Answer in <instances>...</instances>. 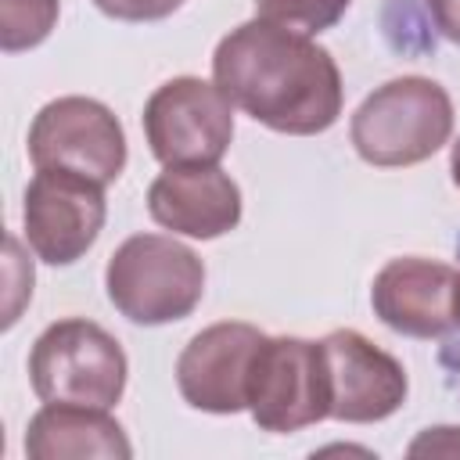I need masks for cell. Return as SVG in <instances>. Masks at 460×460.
<instances>
[{"instance_id": "1", "label": "cell", "mask_w": 460, "mask_h": 460, "mask_svg": "<svg viewBox=\"0 0 460 460\" xmlns=\"http://www.w3.org/2000/svg\"><path fill=\"white\" fill-rule=\"evenodd\" d=\"M212 83L255 122L313 137L341 115V72L313 36L252 18L212 54Z\"/></svg>"}, {"instance_id": "2", "label": "cell", "mask_w": 460, "mask_h": 460, "mask_svg": "<svg viewBox=\"0 0 460 460\" xmlns=\"http://www.w3.org/2000/svg\"><path fill=\"white\" fill-rule=\"evenodd\" d=\"M453 133L449 93L424 75H402L377 86L352 115L349 137L363 162L402 169L431 158Z\"/></svg>"}, {"instance_id": "3", "label": "cell", "mask_w": 460, "mask_h": 460, "mask_svg": "<svg viewBox=\"0 0 460 460\" xmlns=\"http://www.w3.org/2000/svg\"><path fill=\"white\" fill-rule=\"evenodd\" d=\"M111 305L144 327L183 320L205 295V262L165 234L126 237L104 270Z\"/></svg>"}, {"instance_id": "4", "label": "cell", "mask_w": 460, "mask_h": 460, "mask_svg": "<svg viewBox=\"0 0 460 460\" xmlns=\"http://www.w3.org/2000/svg\"><path fill=\"white\" fill-rule=\"evenodd\" d=\"M29 381L43 402L111 410L126 392V352L101 323L68 316L32 341Z\"/></svg>"}, {"instance_id": "5", "label": "cell", "mask_w": 460, "mask_h": 460, "mask_svg": "<svg viewBox=\"0 0 460 460\" xmlns=\"http://www.w3.org/2000/svg\"><path fill=\"white\" fill-rule=\"evenodd\" d=\"M144 137L162 165H216L234 140V101L208 79L176 75L147 97Z\"/></svg>"}, {"instance_id": "6", "label": "cell", "mask_w": 460, "mask_h": 460, "mask_svg": "<svg viewBox=\"0 0 460 460\" xmlns=\"http://www.w3.org/2000/svg\"><path fill=\"white\" fill-rule=\"evenodd\" d=\"M248 413L262 431L288 435L331 417L327 363L320 341L305 338H262L252 377Z\"/></svg>"}, {"instance_id": "7", "label": "cell", "mask_w": 460, "mask_h": 460, "mask_svg": "<svg viewBox=\"0 0 460 460\" xmlns=\"http://www.w3.org/2000/svg\"><path fill=\"white\" fill-rule=\"evenodd\" d=\"M29 158L36 169L79 172L108 187L126 169V133L101 101L58 97L43 104L29 126Z\"/></svg>"}, {"instance_id": "8", "label": "cell", "mask_w": 460, "mask_h": 460, "mask_svg": "<svg viewBox=\"0 0 460 460\" xmlns=\"http://www.w3.org/2000/svg\"><path fill=\"white\" fill-rule=\"evenodd\" d=\"M104 187L79 172L36 169L25 187V241L50 266H68L83 259L104 226Z\"/></svg>"}, {"instance_id": "9", "label": "cell", "mask_w": 460, "mask_h": 460, "mask_svg": "<svg viewBox=\"0 0 460 460\" xmlns=\"http://www.w3.org/2000/svg\"><path fill=\"white\" fill-rule=\"evenodd\" d=\"M331 417L345 424H374L392 417L406 402V370L402 363L377 349L359 331H331L323 341Z\"/></svg>"}, {"instance_id": "10", "label": "cell", "mask_w": 460, "mask_h": 460, "mask_svg": "<svg viewBox=\"0 0 460 460\" xmlns=\"http://www.w3.org/2000/svg\"><path fill=\"white\" fill-rule=\"evenodd\" d=\"M262 331L241 320H223L198 331L176 359V388L187 406L205 413L248 410V377Z\"/></svg>"}, {"instance_id": "11", "label": "cell", "mask_w": 460, "mask_h": 460, "mask_svg": "<svg viewBox=\"0 0 460 460\" xmlns=\"http://www.w3.org/2000/svg\"><path fill=\"white\" fill-rule=\"evenodd\" d=\"M456 284L460 273L449 262L402 255L377 270L370 305L377 320L410 338H442L456 331Z\"/></svg>"}, {"instance_id": "12", "label": "cell", "mask_w": 460, "mask_h": 460, "mask_svg": "<svg viewBox=\"0 0 460 460\" xmlns=\"http://www.w3.org/2000/svg\"><path fill=\"white\" fill-rule=\"evenodd\" d=\"M158 226L187 237H223L241 223V187L219 165H165L147 187Z\"/></svg>"}, {"instance_id": "13", "label": "cell", "mask_w": 460, "mask_h": 460, "mask_svg": "<svg viewBox=\"0 0 460 460\" xmlns=\"http://www.w3.org/2000/svg\"><path fill=\"white\" fill-rule=\"evenodd\" d=\"M25 456L32 460H129L133 446L115 417L97 406L75 402H43L32 413L25 431Z\"/></svg>"}, {"instance_id": "14", "label": "cell", "mask_w": 460, "mask_h": 460, "mask_svg": "<svg viewBox=\"0 0 460 460\" xmlns=\"http://www.w3.org/2000/svg\"><path fill=\"white\" fill-rule=\"evenodd\" d=\"M61 0H0V47L7 54L29 50L58 25Z\"/></svg>"}, {"instance_id": "15", "label": "cell", "mask_w": 460, "mask_h": 460, "mask_svg": "<svg viewBox=\"0 0 460 460\" xmlns=\"http://www.w3.org/2000/svg\"><path fill=\"white\" fill-rule=\"evenodd\" d=\"M349 4L352 0H255V18L291 29V32H302V36H316V32L338 25V18L349 11Z\"/></svg>"}, {"instance_id": "16", "label": "cell", "mask_w": 460, "mask_h": 460, "mask_svg": "<svg viewBox=\"0 0 460 460\" xmlns=\"http://www.w3.org/2000/svg\"><path fill=\"white\" fill-rule=\"evenodd\" d=\"M97 11L119 22H158L169 18L183 0H93Z\"/></svg>"}, {"instance_id": "17", "label": "cell", "mask_w": 460, "mask_h": 460, "mask_svg": "<svg viewBox=\"0 0 460 460\" xmlns=\"http://www.w3.org/2000/svg\"><path fill=\"white\" fill-rule=\"evenodd\" d=\"M460 453V428H424L410 442V456H456Z\"/></svg>"}, {"instance_id": "18", "label": "cell", "mask_w": 460, "mask_h": 460, "mask_svg": "<svg viewBox=\"0 0 460 460\" xmlns=\"http://www.w3.org/2000/svg\"><path fill=\"white\" fill-rule=\"evenodd\" d=\"M428 11H431L435 29L449 43H460V0H428Z\"/></svg>"}, {"instance_id": "19", "label": "cell", "mask_w": 460, "mask_h": 460, "mask_svg": "<svg viewBox=\"0 0 460 460\" xmlns=\"http://www.w3.org/2000/svg\"><path fill=\"white\" fill-rule=\"evenodd\" d=\"M449 172H453V183L460 187V137L453 140V151H449Z\"/></svg>"}, {"instance_id": "20", "label": "cell", "mask_w": 460, "mask_h": 460, "mask_svg": "<svg viewBox=\"0 0 460 460\" xmlns=\"http://www.w3.org/2000/svg\"><path fill=\"white\" fill-rule=\"evenodd\" d=\"M456 323H460V284H456Z\"/></svg>"}]
</instances>
